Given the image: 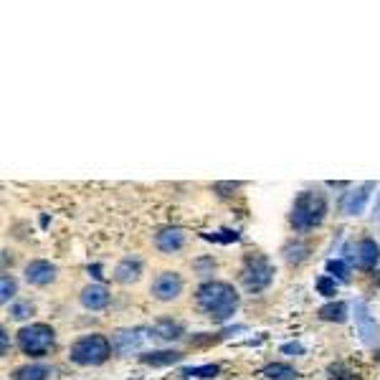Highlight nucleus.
<instances>
[{
  "label": "nucleus",
  "instance_id": "obj_5",
  "mask_svg": "<svg viewBox=\"0 0 380 380\" xmlns=\"http://www.w3.org/2000/svg\"><path fill=\"white\" fill-rule=\"evenodd\" d=\"M150 337H155V332L150 327H125L117 329L114 337H112V347L122 355V358H130V355H137V352L145 350V345L150 343Z\"/></svg>",
  "mask_w": 380,
  "mask_h": 380
},
{
  "label": "nucleus",
  "instance_id": "obj_3",
  "mask_svg": "<svg viewBox=\"0 0 380 380\" xmlns=\"http://www.w3.org/2000/svg\"><path fill=\"white\" fill-rule=\"evenodd\" d=\"M112 352V343L104 335H84L69 347V360L76 365L92 368L107 363Z\"/></svg>",
  "mask_w": 380,
  "mask_h": 380
},
{
  "label": "nucleus",
  "instance_id": "obj_20",
  "mask_svg": "<svg viewBox=\"0 0 380 380\" xmlns=\"http://www.w3.org/2000/svg\"><path fill=\"white\" fill-rule=\"evenodd\" d=\"M307 251H309L307 243L297 241V243H289V246H286L284 256H286V261H289V264H300V261H304V259H307Z\"/></svg>",
  "mask_w": 380,
  "mask_h": 380
},
{
  "label": "nucleus",
  "instance_id": "obj_23",
  "mask_svg": "<svg viewBox=\"0 0 380 380\" xmlns=\"http://www.w3.org/2000/svg\"><path fill=\"white\" fill-rule=\"evenodd\" d=\"M0 300H3V304H8V300H13L15 297V279L8 277V274H3V279H0Z\"/></svg>",
  "mask_w": 380,
  "mask_h": 380
},
{
  "label": "nucleus",
  "instance_id": "obj_25",
  "mask_svg": "<svg viewBox=\"0 0 380 380\" xmlns=\"http://www.w3.org/2000/svg\"><path fill=\"white\" fill-rule=\"evenodd\" d=\"M317 289H320V294H325V297H332V294H337L335 279L320 277V279H317Z\"/></svg>",
  "mask_w": 380,
  "mask_h": 380
},
{
  "label": "nucleus",
  "instance_id": "obj_15",
  "mask_svg": "<svg viewBox=\"0 0 380 380\" xmlns=\"http://www.w3.org/2000/svg\"><path fill=\"white\" fill-rule=\"evenodd\" d=\"M139 360H142L145 365H153V368H168V365L180 363V360H183V352H178V350H153V352L139 355Z\"/></svg>",
  "mask_w": 380,
  "mask_h": 380
},
{
  "label": "nucleus",
  "instance_id": "obj_8",
  "mask_svg": "<svg viewBox=\"0 0 380 380\" xmlns=\"http://www.w3.org/2000/svg\"><path fill=\"white\" fill-rule=\"evenodd\" d=\"M355 327H358L360 340H363L368 347L380 345V325L375 322V317L370 315V307H368L365 302H355Z\"/></svg>",
  "mask_w": 380,
  "mask_h": 380
},
{
  "label": "nucleus",
  "instance_id": "obj_19",
  "mask_svg": "<svg viewBox=\"0 0 380 380\" xmlns=\"http://www.w3.org/2000/svg\"><path fill=\"white\" fill-rule=\"evenodd\" d=\"M320 317L327 322H345L347 320V304L345 302H335V304H325L320 309Z\"/></svg>",
  "mask_w": 380,
  "mask_h": 380
},
{
  "label": "nucleus",
  "instance_id": "obj_9",
  "mask_svg": "<svg viewBox=\"0 0 380 380\" xmlns=\"http://www.w3.org/2000/svg\"><path fill=\"white\" fill-rule=\"evenodd\" d=\"M373 188H375L373 183H365L360 185V188L350 190V193H345V196L340 198V211H343L345 216H358V213H363L368 200H370V190Z\"/></svg>",
  "mask_w": 380,
  "mask_h": 380
},
{
  "label": "nucleus",
  "instance_id": "obj_6",
  "mask_svg": "<svg viewBox=\"0 0 380 380\" xmlns=\"http://www.w3.org/2000/svg\"><path fill=\"white\" fill-rule=\"evenodd\" d=\"M271 279H274V269H271V264L266 261L264 256H251L249 261L243 264L241 282L249 292H261V289H266V286L271 284Z\"/></svg>",
  "mask_w": 380,
  "mask_h": 380
},
{
  "label": "nucleus",
  "instance_id": "obj_24",
  "mask_svg": "<svg viewBox=\"0 0 380 380\" xmlns=\"http://www.w3.org/2000/svg\"><path fill=\"white\" fill-rule=\"evenodd\" d=\"M327 271L332 274V279H335V277L347 279V274H350V269H347V264L340 261V259H332V261H327Z\"/></svg>",
  "mask_w": 380,
  "mask_h": 380
},
{
  "label": "nucleus",
  "instance_id": "obj_11",
  "mask_svg": "<svg viewBox=\"0 0 380 380\" xmlns=\"http://www.w3.org/2000/svg\"><path fill=\"white\" fill-rule=\"evenodd\" d=\"M155 246L162 251V254H175L185 246V231L178 226L162 228L155 234Z\"/></svg>",
  "mask_w": 380,
  "mask_h": 380
},
{
  "label": "nucleus",
  "instance_id": "obj_14",
  "mask_svg": "<svg viewBox=\"0 0 380 380\" xmlns=\"http://www.w3.org/2000/svg\"><path fill=\"white\" fill-rule=\"evenodd\" d=\"M380 261V246L373 239H363L355 246V264L360 269H375V264Z\"/></svg>",
  "mask_w": 380,
  "mask_h": 380
},
{
  "label": "nucleus",
  "instance_id": "obj_21",
  "mask_svg": "<svg viewBox=\"0 0 380 380\" xmlns=\"http://www.w3.org/2000/svg\"><path fill=\"white\" fill-rule=\"evenodd\" d=\"M8 315L13 317V320H18V322L28 320V317L33 315V304H31V302H13L10 309H8Z\"/></svg>",
  "mask_w": 380,
  "mask_h": 380
},
{
  "label": "nucleus",
  "instance_id": "obj_26",
  "mask_svg": "<svg viewBox=\"0 0 380 380\" xmlns=\"http://www.w3.org/2000/svg\"><path fill=\"white\" fill-rule=\"evenodd\" d=\"M3 352H8V332L3 329Z\"/></svg>",
  "mask_w": 380,
  "mask_h": 380
},
{
  "label": "nucleus",
  "instance_id": "obj_13",
  "mask_svg": "<svg viewBox=\"0 0 380 380\" xmlns=\"http://www.w3.org/2000/svg\"><path fill=\"white\" fill-rule=\"evenodd\" d=\"M142 277V259L139 256H125L122 261L114 266V279L119 284H135Z\"/></svg>",
  "mask_w": 380,
  "mask_h": 380
},
{
  "label": "nucleus",
  "instance_id": "obj_1",
  "mask_svg": "<svg viewBox=\"0 0 380 380\" xmlns=\"http://www.w3.org/2000/svg\"><path fill=\"white\" fill-rule=\"evenodd\" d=\"M196 304L200 307L205 317H211L213 322H226L236 315L239 309V294L226 282H205L198 286Z\"/></svg>",
  "mask_w": 380,
  "mask_h": 380
},
{
  "label": "nucleus",
  "instance_id": "obj_12",
  "mask_svg": "<svg viewBox=\"0 0 380 380\" xmlns=\"http://www.w3.org/2000/svg\"><path fill=\"white\" fill-rule=\"evenodd\" d=\"M79 300L87 309L99 312V309H104L107 304H110V289H107L104 284H87L84 289H81Z\"/></svg>",
  "mask_w": 380,
  "mask_h": 380
},
{
  "label": "nucleus",
  "instance_id": "obj_16",
  "mask_svg": "<svg viewBox=\"0 0 380 380\" xmlns=\"http://www.w3.org/2000/svg\"><path fill=\"white\" fill-rule=\"evenodd\" d=\"M53 375L51 365H44V363H33V365H23L13 373V380H46Z\"/></svg>",
  "mask_w": 380,
  "mask_h": 380
},
{
  "label": "nucleus",
  "instance_id": "obj_22",
  "mask_svg": "<svg viewBox=\"0 0 380 380\" xmlns=\"http://www.w3.org/2000/svg\"><path fill=\"white\" fill-rule=\"evenodd\" d=\"M218 373V365H200V368H185L183 375L188 378H213Z\"/></svg>",
  "mask_w": 380,
  "mask_h": 380
},
{
  "label": "nucleus",
  "instance_id": "obj_2",
  "mask_svg": "<svg viewBox=\"0 0 380 380\" xmlns=\"http://www.w3.org/2000/svg\"><path fill=\"white\" fill-rule=\"evenodd\" d=\"M327 216V198L320 190H304L300 198L294 200L292 208V226L300 234H307L312 228H317Z\"/></svg>",
  "mask_w": 380,
  "mask_h": 380
},
{
  "label": "nucleus",
  "instance_id": "obj_17",
  "mask_svg": "<svg viewBox=\"0 0 380 380\" xmlns=\"http://www.w3.org/2000/svg\"><path fill=\"white\" fill-rule=\"evenodd\" d=\"M153 332H155V337H160V340H178V337L183 335V327L173 320H160L153 327Z\"/></svg>",
  "mask_w": 380,
  "mask_h": 380
},
{
  "label": "nucleus",
  "instance_id": "obj_18",
  "mask_svg": "<svg viewBox=\"0 0 380 380\" xmlns=\"http://www.w3.org/2000/svg\"><path fill=\"white\" fill-rule=\"evenodd\" d=\"M264 375L271 380H294L300 373L292 365H286V363H271V365L264 368Z\"/></svg>",
  "mask_w": 380,
  "mask_h": 380
},
{
  "label": "nucleus",
  "instance_id": "obj_4",
  "mask_svg": "<svg viewBox=\"0 0 380 380\" xmlns=\"http://www.w3.org/2000/svg\"><path fill=\"white\" fill-rule=\"evenodd\" d=\"M53 340H56V332H53V327L44 325V322L26 325L18 332V347L26 355H33V358H44L46 352L53 347Z\"/></svg>",
  "mask_w": 380,
  "mask_h": 380
},
{
  "label": "nucleus",
  "instance_id": "obj_7",
  "mask_svg": "<svg viewBox=\"0 0 380 380\" xmlns=\"http://www.w3.org/2000/svg\"><path fill=\"white\" fill-rule=\"evenodd\" d=\"M183 286H185V282L178 271H160V274L153 279V284H150V294H153V300L168 304V302L180 300Z\"/></svg>",
  "mask_w": 380,
  "mask_h": 380
},
{
  "label": "nucleus",
  "instance_id": "obj_10",
  "mask_svg": "<svg viewBox=\"0 0 380 380\" xmlns=\"http://www.w3.org/2000/svg\"><path fill=\"white\" fill-rule=\"evenodd\" d=\"M26 279H28V284L33 286H46L51 284V282H56V266H53L51 261H44V259H36V261H31L28 266H26Z\"/></svg>",
  "mask_w": 380,
  "mask_h": 380
}]
</instances>
